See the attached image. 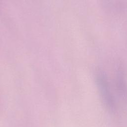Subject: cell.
I'll return each mask as SVG.
<instances>
[{
  "instance_id": "1",
  "label": "cell",
  "mask_w": 127,
  "mask_h": 127,
  "mask_svg": "<svg viewBox=\"0 0 127 127\" xmlns=\"http://www.w3.org/2000/svg\"><path fill=\"white\" fill-rule=\"evenodd\" d=\"M96 80L98 90L104 105L109 111L115 113L117 111L116 100L106 76L102 73L99 74Z\"/></svg>"
},
{
  "instance_id": "2",
  "label": "cell",
  "mask_w": 127,
  "mask_h": 127,
  "mask_svg": "<svg viewBox=\"0 0 127 127\" xmlns=\"http://www.w3.org/2000/svg\"><path fill=\"white\" fill-rule=\"evenodd\" d=\"M117 87L119 94L127 103V82L124 75L119 72L117 78Z\"/></svg>"
}]
</instances>
